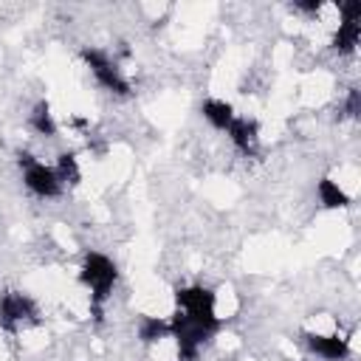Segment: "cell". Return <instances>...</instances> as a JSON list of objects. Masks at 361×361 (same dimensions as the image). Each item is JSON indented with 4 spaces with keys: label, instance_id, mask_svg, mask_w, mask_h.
<instances>
[{
    "label": "cell",
    "instance_id": "cell-1",
    "mask_svg": "<svg viewBox=\"0 0 361 361\" xmlns=\"http://www.w3.org/2000/svg\"><path fill=\"white\" fill-rule=\"evenodd\" d=\"M79 279L85 288H90V307H93V316L96 322H102V305L107 302L116 279H118V268L110 257L99 254V251H87L85 254V262H82V271H79Z\"/></svg>",
    "mask_w": 361,
    "mask_h": 361
},
{
    "label": "cell",
    "instance_id": "cell-2",
    "mask_svg": "<svg viewBox=\"0 0 361 361\" xmlns=\"http://www.w3.org/2000/svg\"><path fill=\"white\" fill-rule=\"evenodd\" d=\"M175 305L178 313H183L189 322L200 324L203 330H209L212 336L220 330V316L214 313V290L203 288V285H189V288H178L175 290Z\"/></svg>",
    "mask_w": 361,
    "mask_h": 361
},
{
    "label": "cell",
    "instance_id": "cell-3",
    "mask_svg": "<svg viewBox=\"0 0 361 361\" xmlns=\"http://www.w3.org/2000/svg\"><path fill=\"white\" fill-rule=\"evenodd\" d=\"M82 59H85V65L93 71V76L99 79L102 87H107V90L116 93V96H130V82L124 79V73L118 71V65H116L104 51L85 45V48H82Z\"/></svg>",
    "mask_w": 361,
    "mask_h": 361
},
{
    "label": "cell",
    "instance_id": "cell-4",
    "mask_svg": "<svg viewBox=\"0 0 361 361\" xmlns=\"http://www.w3.org/2000/svg\"><path fill=\"white\" fill-rule=\"evenodd\" d=\"M17 164L23 166V180H25L28 192H34L37 197H56L62 192V183H59L56 172L51 166H45L42 161H37L31 152H20Z\"/></svg>",
    "mask_w": 361,
    "mask_h": 361
},
{
    "label": "cell",
    "instance_id": "cell-5",
    "mask_svg": "<svg viewBox=\"0 0 361 361\" xmlns=\"http://www.w3.org/2000/svg\"><path fill=\"white\" fill-rule=\"evenodd\" d=\"M25 322H37V302L23 290L3 293L0 296V327L14 333Z\"/></svg>",
    "mask_w": 361,
    "mask_h": 361
},
{
    "label": "cell",
    "instance_id": "cell-6",
    "mask_svg": "<svg viewBox=\"0 0 361 361\" xmlns=\"http://www.w3.org/2000/svg\"><path fill=\"white\" fill-rule=\"evenodd\" d=\"M228 138H231V144L245 155V158H254L257 152H259V124L254 121V118H237L234 116V121L228 124Z\"/></svg>",
    "mask_w": 361,
    "mask_h": 361
},
{
    "label": "cell",
    "instance_id": "cell-7",
    "mask_svg": "<svg viewBox=\"0 0 361 361\" xmlns=\"http://www.w3.org/2000/svg\"><path fill=\"white\" fill-rule=\"evenodd\" d=\"M305 344L310 353L322 355L324 361H347L350 358V344L341 336H319V333H305Z\"/></svg>",
    "mask_w": 361,
    "mask_h": 361
},
{
    "label": "cell",
    "instance_id": "cell-8",
    "mask_svg": "<svg viewBox=\"0 0 361 361\" xmlns=\"http://www.w3.org/2000/svg\"><path fill=\"white\" fill-rule=\"evenodd\" d=\"M358 39H361V20H341L338 23V31L333 34V51H338L341 56H350L355 48H358Z\"/></svg>",
    "mask_w": 361,
    "mask_h": 361
},
{
    "label": "cell",
    "instance_id": "cell-9",
    "mask_svg": "<svg viewBox=\"0 0 361 361\" xmlns=\"http://www.w3.org/2000/svg\"><path fill=\"white\" fill-rule=\"evenodd\" d=\"M200 113L214 130H228V124L234 121V107L223 99H206L200 104Z\"/></svg>",
    "mask_w": 361,
    "mask_h": 361
},
{
    "label": "cell",
    "instance_id": "cell-10",
    "mask_svg": "<svg viewBox=\"0 0 361 361\" xmlns=\"http://www.w3.org/2000/svg\"><path fill=\"white\" fill-rule=\"evenodd\" d=\"M316 195H319V200H322L324 209H347L350 206V195L333 178H322L316 183Z\"/></svg>",
    "mask_w": 361,
    "mask_h": 361
},
{
    "label": "cell",
    "instance_id": "cell-11",
    "mask_svg": "<svg viewBox=\"0 0 361 361\" xmlns=\"http://www.w3.org/2000/svg\"><path fill=\"white\" fill-rule=\"evenodd\" d=\"M28 124H31V130H37V133L45 135V138H54V135H56V121H54L51 107H48L45 99L34 104V110H31V116H28Z\"/></svg>",
    "mask_w": 361,
    "mask_h": 361
},
{
    "label": "cell",
    "instance_id": "cell-12",
    "mask_svg": "<svg viewBox=\"0 0 361 361\" xmlns=\"http://www.w3.org/2000/svg\"><path fill=\"white\" fill-rule=\"evenodd\" d=\"M54 172H56V178H59L62 186H65V183H68V186H76V183L82 180V169H79V161H76L73 152H62V155L56 158Z\"/></svg>",
    "mask_w": 361,
    "mask_h": 361
},
{
    "label": "cell",
    "instance_id": "cell-13",
    "mask_svg": "<svg viewBox=\"0 0 361 361\" xmlns=\"http://www.w3.org/2000/svg\"><path fill=\"white\" fill-rule=\"evenodd\" d=\"M166 336H169V322L155 319V316H141V322H138V338L144 344H155V341H161Z\"/></svg>",
    "mask_w": 361,
    "mask_h": 361
},
{
    "label": "cell",
    "instance_id": "cell-14",
    "mask_svg": "<svg viewBox=\"0 0 361 361\" xmlns=\"http://www.w3.org/2000/svg\"><path fill=\"white\" fill-rule=\"evenodd\" d=\"M344 116H350V118L361 116V93H358V87H350L347 102H344Z\"/></svg>",
    "mask_w": 361,
    "mask_h": 361
},
{
    "label": "cell",
    "instance_id": "cell-15",
    "mask_svg": "<svg viewBox=\"0 0 361 361\" xmlns=\"http://www.w3.org/2000/svg\"><path fill=\"white\" fill-rule=\"evenodd\" d=\"M338 11H341V20H361V0H341Z\"/></svg>",
    "mask_w": 361,
    "mask_h": 361
},
{
    "label": "cell",
    "instance_id": "cell-16",
    "mask_svg": "<svg viewBox=\"0 0 361 361\" xmlns=\"http://www.w3.org/2000/svg\"><path fill=\"white\" fill-rule=\"evenodd\" d=\"M293 8H299L305 14H319L322 11V0H299V3H293Z\"/></svg>",
    "mask_w": 361,
    "mask_h": 361
}]
</instances>
